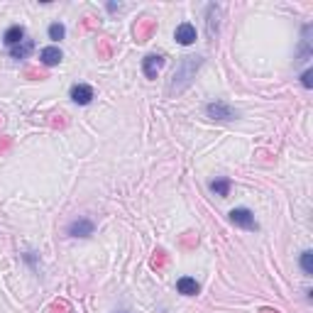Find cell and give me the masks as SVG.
<instances>
[{
	"label": "cell",
	"mask_w": 313,
	"mask_h": 313,
	"mask_svg": "<svg viewBox=\"0 0 313 313\" xmlns=\"http://www.w3.org/2000/svg\"><path fill=\"white\" fill-rule=\"evenodd\" d=\"M203 64L201 56H184L174 71V78H171V86H169V93H181L191 83V78L196 76V69Z\"/></svg>",
	"instance_id": "cell-1"
},
{
	"label": "cell",
	"mask_w": 313,
	"mask_h": 313,
	"mask_svg": "<svg viewBox=\"0 0 313 313\" xmlns=\"http://www.w3.org/2000/svg\"><path fill=\"white\" fill-rule=\"evenodd\" d=\"M230 223L242 228V230H257L259 228L257 221H255V213L250 208H233L230 211Z\"/></svg>",
	"instance_id": "cell-2"
},
{
	"label": "cell",
	"mask_w": 313,
	"mask_h": 313,
	"mask_svg": "<svg viewBox=\"0 0 313 313\" xmlns=\"http://www.w3.org/2000/svg\"><path fill=\"white\" fill-rule=\"evenodd\" d=\"M205 115H208L211 120H235V118H238V111H235L233 106L223 103V100H216V103H208V106H205Z\"/></svg>",
	"instance_id": "cell-3"
},
{
	"label": "cell",
	"mask_w": 313,
	"mask_h": 313,
	"mask_svg": "<svg viewBox=\"0 0 313 313\" xmlns=\"http://www.w3.org/2000/svg\"><path fill=\"white\" fill-rule=\"evenodd\" d=\"M93 230H95V225H93V221H88V218H78V221H74L66 228V233H69L71 238H91Z\"/></svg>",
	"instance_id": "cell-4"
},
{
	"label": "cell",
	"mask_w": 313,
	"mask_h": 313,
	"mask_svg": "<svg viewBox=\"0 0 313 313\" xmlns=\"http://www.w3.org/2000/svg\"><path fill=\"white\" fill-rule=\"evenodd\" d=\"M162 66H164V54H147L142 59V71L147 78H157Z\"/></svg>",
	"instance_id": "cell-5"
},
{
	"label": "cell",
	"mask_w": 313,
	"mask_h": 313,
	"mask_svg": "<svg viewBox=\"0 0 313 313\" xmlns=\"http://www.w3.org/2000/svg\"><path fill=\"white\" fill-rule=\"evenodd\" d=\"M69 95H71V100L78 103V106H88L95 93H93V86H88V83H74Z\"/></svg>",
	"instance_id": "cell-6"
},
{
	"label": "cell",
	"mask_w": 313,
	"mask_h": 313,
	"mask_svg": "<svg viewBox=\"0 0 313 313\" xmlns=\"http://www.w3.org/2000/svg\"><path fill=\"white\" fill-rule=\"evenodd\" d=\"M174 39H176L179 44H184V47L193 44V42H196V27H193L191 22H181V25L174 30Z\"/></svg>",
	"instance_id": "cell-7"
},
{
	"label": "cell",
	"mask_w": 313,
	"mask_h": 313,
	"mask_svg": "<svg viewBox=\"0 0 313 313\" xmlns=\"http://www.w3.org/2000/svg\"><path fill=\"white\" fill-rule=\"evenodd\" d=\"M154 30H157V22L149 18H142L135 25V39H137V42H147V39L154 35Z\"/></svg>",
	"instance_id": "cell-8"
},
{
	"label": "cell",
	"mask_w": 313,
	"mask_h": 313,
	"mask_svg": "<svg viewBox=\"0 0 313 313\" xmlns=\"http://www.w3.org/2000/svg\"><path fill=\"white\" fill-rule=\"evenodd\" d=\"M3 42H5L10 49L18 47L20 42H25V27H22V25H13V27H8L5 35H3Z\"/></svg>",
	"instance_id": "cell-9"
},
{
	"label": "cell",
	"mask_w": 313,
	"mask_h": 313,
	"mask_svg": "<svg viewBox=\"0 0 313 313\" xmlns=\"http://www.w3.org/2000/svg\"><path fill=\"white\" fill-rule=\"evenodd\" d=\"M61 59H64V54H61L59 47H44V49L39 52V61H42L44 66H56V64H61Z\"/></svg>",
	"instance_id": "cell-10"
},
{
	"label": "cell",
	"mask_w": 313,
	"mask_h": 313,
	"mask_svg": "<svg viewBox=\"0 0 313 313\" xmlns=\"http://www.w3.org/2000/svg\"><path fill=\"white\" fill-rule=\"evenodd\" d=\"M176 291L181 296H196L201 291V286H198V281H196L193 276H181V279L176 281Z\"/></svg>",
	"instance_id": "cell-11"
},
{
	"label": "cell",
	"mask_w": 313,
	"mask_h": 313,
	"mask_svg": "<svg viewBox=\"0 0 313 313\" xmlns=\"http://www.w3.org/2000/svg\"><path fill=\"white\" fill-rule=\"evenodd\" d=\"M32 52H35V42H32V39H25V42H20L18 47L10 49V56H13V59H27Z\"/></svg>",
	"instance_id": "cell-12"
},
{
	"label": "cell",
	"mask_w": 313,
	"mask_h": 313,
	"mask_svg": "<svg viewBox=\"0 0 313 313\" xmlns=\"http://www.w3.org/2000/svg\"><path fill=\"white\" fill-rule=\"evenodd\" d=\"M205 13H208V20H205V25H208V37L213 39L218 35V8H216V5H208Z\"/></svg>",
	"instance_id": "cell-13"
},
{
	"label": "cell",
	"mask_w": 313,
	"mask_h": 313,
	"mask_svg": "<svg viewBox=\"0 0 313 313\" xmlns=\"http://www.w3.org/2000/svg\"><path fill=\"white\" fill-rule=\"evenodd\" d=\"M208 188H211V193L225 198V196L230 193V179H213V181L208 184Z\"/></svg>",
	"instance_id": "cell-14"
},
{
	"label": "cell",
	"mask_w": 313,
	"mask_h": 313,
	"mask_svg": "<svg viewBox=\"0 0 313 313\" xmlns=\"http://www.w3.org/2000/svg\"><path fill=\"white\" fill-rule=\"evenodd\" d=\"M298 264H301V269H303V274H306V276L313 274V252H311V250H303V252H301Z\"/></svg>",
	"instance_id": "cell-15"
},
{
	"label": "cell",
	"mask_w": 313,
	"mask_h": 313,
	"mask_svg": "<svg viewBox=\"0 0 313 313\" xmlns=\"http://www.w3.org/2000/svg\"><path fill=\"white\" fill-rule=\"evenodd\" d=\"M66 35V27L61 25V22H54V25H49V39H54V42H61Z\"/></svg>",
	"instance_id": "cell-16"
},
{
	"label": "cell",
	"mask_w": 313,
	"mask_h": 313,
	"mask_svg": "<svg viewBox=\"0 0 313 313\" xmlns=\"http://www.w3.org/2000/svg\"><path fill=\"white\" fill-rule=\"evenodd\" d=\"M164 264H166V252L164 250H157L154 257H152V267L154 269H164Z\"/></svg>",
	"instance_id": "cell-17"
},
{
	"label": "cell",
	"mask_w": 313,
	"mask_h": 313,
	"mask_svg": "<svg viewBox=\"0 0 313 313\" xmlns=\"http://www.w3.org/2000/svg\"><path fill=\"white\" fill-rule=\"evenodd\" d=\"M311 69H306V71H303V74H301V83H303V86H306V88H313V78H311Z\"/></svg>",
	"instance_id": "cell-18"
},
{
	"label": "cell",
	"mask_w": 313,
	"mask_h": 313,
	"mask_svg": "<svg viewBox=\"0 0 313 313\" xmlns=\"http://www.w3.org/2000/svg\"><path fill=\"white\" fill-rule=\"evenodd\" d=\"M25 259H27V262H30L32 267H35V262H37V257H35V252H27V255H25Z\"/></svg>",
	"instance_id": "cell-19"
},
{
	"label": "cell",
	"mask_w": 313,
	"mask_h": 313,
	"mask_svg": "<svg viewBox=\"0 0 313 313\" xmlns=\"http://www.w3.org/2000/svg\"><path fill=\"white\" fill-rule=\"evenodd\" d=\"M108 10L115 13V10H120V3H108Z\"/></svg>",
	"instance_id": "cell-20"
},
{
	"label": "cell",
	"mask_w": 313,
	"mask_h": 313,
	"mask_svg": "<svg viewBox=\"0 0 313 313\" xmlns=\"http://www.w3.org/2000/svg\"><path fill=\"white\" fill-rule=\"evenodd\" d=\"M262 313H276V311H269V308H264V311H262Z\"/></svg>",
	"instance_id": "cell-21"
}]
</instances>
